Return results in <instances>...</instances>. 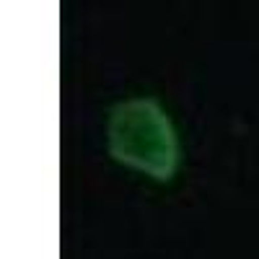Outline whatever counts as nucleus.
Returning a JSON list of instances; mask_svg holds the SVG:
<instances>
[{
  "mask_svg": "<svg viewBox=\"0 0 259 259\" xmlns=\"http://www.w3.org/2000/svg\"><path fill=\"white\" fill-rule=\"evenodd\" d=\"M106 143L114 161L168 182L179 166V140L168 114L153 99H130L112 109Z\"/></svg>",
  "mask_w": 259,
  "mask_h": 259,
  "instance_id": "nucleus-1",
  "label": "nucleus"
}]
</instances>
